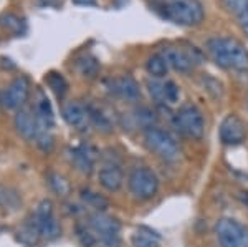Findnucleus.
Instances as JSON below:
<instances>
[{
    "instance_id": "obj_1",
    "label": "nucleus",
    "mask_w": 248,
    "mask_h": 247,
    "mask_svg": "<svg viewBox=\"0 0 248 247\" xmlns=\"http://www.w3.org/2000/svg\"><path fill=\"white\" fill-rule=\"evenodd\" d=\"M205 50L220 68L248 70V50L237 38L212 37L207 40Z\"/></svg>"
},
{
    "instance_id": "obj_2",
    "label": "nucleus",
    "mask_w": 248,
    "mask_h": 247,
    "mask_svg": "<svg viewBox=\"0 0 248 247\" xmlns=\"http://www.w3.org/2000/svg\"><path fill=\"white\" fill-rule=\"evenodd\" d=\"M162 15L175 25L195 27L202 23L205 10L199 0H172L162 5Z\"/></svg>"
},
{
    "instance_id": "obj_3",
    "label": "nucleus",
    "mask_w": 248,
    "mask_h": 247,
    "mask_svg": "<svg viewBox=\"0 0 248 247\" xmlns=\"http://www.w3.org/2000/svg\"><path fill=\"white\" fill-rule=\"evenodd\" d=\"M144 143L147 149L155 154L164 163H175L181 158V148H179L175 138L169 131L161 130L157 126L144 131Z\"/></svg>"
},
{
    "instance_id": "obj_4",
    "label": "nucleus",
    "mask_w": 248,
    "mask_h": 247,
    "mask_svg": "<svg viewBox=\"0 0 248 247\" xmlns=\"http://www.w3.org/2000/svg\"><path fill=\"white\" fill-rule=\"evenodd\" d=\"M161 182L157 174L147 166H136L127 176V189L138 201H151L159 193Z\"/></svg>"
},
{
    "instance_id": "obj_5",
    "label": "nucleus",
    "mask_w": 248,
    "mask_h": 247,
    "mask_svg": "<svg viewBox=\"0 0 248 247\" xmlns=\"http://www.w3.org/2000/svg\"><path fill=\"white\" fill-rule=\"evenodd\" d=\"M88 226L94 232L101 247L121 246V222L105 213H93L88 217Z\"/></svg>"
},
{
    "instance_id": "obj_6",
    "label": "nucleus",
    "mask_w": 248,
    "mask_h": 247,
    "mask_svg": "<svg viewBox=\"0 0 248 247\" xmlns=\"http://www.w3.org/2000/svg\"><path fill=\"white\" fill-rule=\"evenodd\" d=\"M174 123L177 126V130L182 134H186L187 138L192 139H202L203 133H205V119H203L202 111L192 103L182 105L177 110L174 116Z\"/></svg>"
},
{
    "instance_id": "obj_7",
    "label": "nucleus",
    "mask_w": 248,
    "mask_h": 247,
    "mask_svg": "<svg viewBox=\"0 0 248 247\" xmlns=\"http://www.w3.org/2000/svg\"><path fill=\"white\" fill-rule=\"evenodd\" d=\"M214 232L220 247H248V228L233 217H220Z\"/></svg>"
},
{
    "instance_id": "obj_8",
    "label": "nucleus",
    "mask_w": 248,
    "mask_h": 247,
    "mask_svg": "<svg viewBox=\"0 0 248 247\" xmlns=\"http://www.w3.org/2000/svg\"><path fill=\"white\" fill-rule=\"evenodd\" d=\"M161 55L167 62V65L179 73H190L194 66L202 62V53L195 47L184 49V47L167 45L161 50Z\"/></svg>"
},
{
    "instance_id": "obj_9",
    "label": "nucleus",
    "mask_w": 248,
    "mask_h": 247,
    "mask_svg": "<svg viewBox=\"0 0 248 247\" xmlns=\"http://www.w3.org/2000/svg\"><path fill=\"white\" fill-rule=\"evenodd\" d=\"M31 226L38 232L40 237L46 239V241H53L62 234V226L55 217L53 204L48 199H43L37 206L33 216H31Z\"/></svg>"
},
{
    "instance_id": "obj_10",
    "label": "nucleus",
    "mask_w": 248,
    "mask_h": 247,
    "mask_svg": "<svg viewBox=\"0 0 248 247\" xmlns=\"http://www.w3.org/2000/svg\"><path fill=\"white\" fill-rule=\"evenodd\" d=\"M220 141L227 146H238L247 139V126L243 119L237 116L235 113L227 115L222 119L218 128Z\"/></svg>"
},
{
    "instance_id": "obj_11",
    "label": "nucleus",
    "mask_w": 248,
    "mask_h": 247,
    "mask_svg": "<svg viewBox=\"0 0 248 247\" xmlns=\"http://www.w3.org/2000/svg\"><path fill=\"white\" fill-rule=\"evenodd\" d=\"M30 93V82L27 77H17L3 93V105L10 110H18L25 105Z\"/></svg>"
},
{
    "instance_id": "obj_12",
    "label": "nucleus",
    "mask_w": 248,
    "mask_h": 247,
    "mask_svg": "<svg viewBox=\"0 0 248 247\" xmlns=\"http://www.w3.org/2000/svg\"><path fill=\"white\" fill-rule=\"evenodd\" d=\"M98 182L103 189L118 193L124 184V171L118 163H106L98 171Z\"/></svg>"
},
{
    "instance_id": "obj_13",
    "label": "nucleus",
    "mask_w": 248,
    "mask_h": 247,
    "mask_svg": "<svg viewBox=\"0 0 248 247\" xmlns=\"http://www.w3.org/2000/svg\"><path fill=\"white\" fill-rule=\"evenodd\" d=\"M63 118L71 128L78 130V131H85L90 126V113H88V108L81 105L78 101H68L62 110Z\"/></svg>"
},
{
    "instance_id": "obj_14",
    "label": "nucleus",
    "mask_w": 248,
    "mask_h": 247,
    "mask_svg": "<svg viewBox=\"0 0 248 247\" xmlns=\"http://www.w3.org/2000/svg\"><path fill=\"white\" fill-rule=\"evenodd\" d=\"M109 90L113 95H116L121 99H126V101H136L141 97V90H139L138 82L133 77H129V75H123L119 78H114L111 82Z\"/></svg>"
},
{
    "instance_id": "obj_15",
    "label": "nucleus",
    "mask_w": 248,
    "mask_h": 247,
    "mask_svg": "<svg viewBox=\"0 0 248 247\" xmlns=\"http://www.w3.org/2000/svg\"><path fill=\"white\" fill-rule=\"evenodd\" d=\"M70 161L73 163V166L79 173L83 174H91L94 169L96 163V151L91 146H78V148L70 149Z\"/></svg>"
},
{
    "instance_id": "obj_16",
    "label": "nucleus",
    "mask_w": 248,
    "mask_h": 247,
    "mask_svg": "<svg viewBox=\"0 0 248 247\" xmlns=\"http://www.w3.org/2000/svg\"><path fill=\"white\" fill-rule=\"evenodd\" d=\"M133 247H161V236L147 226H139L131 234Z\"/></svg>"
},
{
    "instance_id": "obj_17",
    "label": "nucleus",
    "mask_w": 248,
    "mask_h": 247,
    "mask_svg": "<svg viewBox=\"0 0 248 247\" xmlns=\"http://www.w3.org/2000/svg\"><path fill=\"white\" fill-rule=\"evenodd\" d=\"M75 66H77L78 73L85 78H94L99 73V70H101L98 58H94L90 53H85L75 60Z\"/></svg>"
},
{
    "instance_id": "obj_18",
    "label": "nucleus",
    "mask_w": 248,
    "mask_h": 247,
    "mask_svg": "<svg viewBox=\"0 0 248 247\" xmlns=\"http://www.w3.org/2000/svg\"><path fill=\"white\" fill-rule=\"evenodd\" d=\"M33 111H35V115L38 116L40 121H42L46 128H50V126L53 125V121H55L53 108H51V103L48 101V98L45 97V95L40 93L37 103H35V110Z\"/></svg>"
},
{
    "instance_id": "obj_19",
    "label": "nucleus",
    "mask_w": 248,
    "mask_h": 247,
    "mask_svg": "<svg viewBox=\"0 0 248 247\" xmlns=\"http://www.w3.org/2000/svg\"><path fill=\"white\" fill-rule=\"evenodd\" d=\"M146 70L153 78L161 80V78L166 77L167 71H169V65H167V62L164 60V57L161 53H154V55H151V57L147 58Z\"/></svg>"
},
{
    "instance_id": "obj_20",
    "label": "nucleus",
    "mask_w": 248,
    "mask_h": 247,
    "mask_svg": "<svg viewBox=\"0 0 248 247\" xmlns=\"http://www.w3.org/2000/svg\"><path fill=\"white\" fill-rule=\"evenodd\" d=\"M81 199L88 208H93L96 213H103V211L108 208V204H109L106 198H103L99 193H94V191H91V189H83Z\"/></svg>"
},
{
    "instance_id": "obj_21",
    "label": "nucleus",
    "mask_w": 248,
    "mask_h": 247,
    "mask_svg": "<svg viewBox=\"0 0 248 247\" xmlns=\"http://www.w3.org/2000/svg\"><path fill=\"white\" fill-rule=\"evenodd\" d=\"M45 82H46V85L50 86V90L53 91L58 98L65 97V93L68 91V83L62 73H58V71H50V73L46 75Z\"/></svg>"
},
{
    "instance_id": "obj_22",
    "label": "nucleus",
    "mask_w": 248,
    "mask_h": 247,
    "mask_svg": "<svg viewBox=\"0 0 248 247\" xmlns=\"http://www.w3.org/2000/svg\"><path fill=\"white\" fill-rule=\"evenodd\" d=\"M48 184H50V188L53 189V193L58 194V196L65 198L70 194V182H68L66 178L62 176V174L50 173L48 174Z\"/></svg>"
},
{
    "instance_id": "obj_23",
    "label": "nucleus",
    "mask_w": 248,
    "mask_h": 247,
    "mask_svg": "<svg viewBox=\"0 0 248 247\" xmlns=\"http://www.w3.org/2000/svg\"><path fill=\"white\" fill-rule=\"evenodd\" d=\"M0 25H2L3 29L10 30L12 33H15V35H22L23 32H25L23 22L14 14H3L2 17H0Z\"/></svg>"
},
{
    "instance_id": "obj_24",
    "label": "nucleus",
    "mask_w": 248,
    "mask_h": 247,
    "mask_svg": "<svg viewBox=\"0 0 248 247\" xmlns=\"http://www.w3.org/2000/svg\"><path fill=\"white\" fill-rule=\"evenodd\" d=\"M134 119L139 126H142L144 131L155 126V113L151 108H139L136 110Z\"/></svg>"
},
{
    "instance_id": "obj_25",
    "label": "nucleus",
    "mask_w": 248,
    "mask_h": 247,
    "mask_svg": "<svg viewBox=\"0 0 248 247\" xmlns=\"http://www.w3.org/2000/svg\"><path fill=\"white\" fill-rule=\"evenodd\" d=\"M77 237L83 247H94L98 244V239H96L94 232L91 231L90 226H81V224L77 226Z\"/></svg>"
},
{
    "instance_id": "obj_26",
    "label": "nucleus",
    "mask_w": 248,
    "mask_h": 247,
    "mask_svg": "<svg viewBox=\"0 0 248 247\" xmlns=\"http://www.w3.org/2000/svg\"><path fill=\"white\" fill-rule=\"evenodd\" d=\"M164 98H166V103L169 105H174V103L179 101L181 98V88L175 82L172 80H166L164 82Z\"/></svg>"
},
{
    "instance_id": "obj_27",
    "label": "nucleus",
    "mask_w": 248,
    "mask_h": 247,
    "mask_svg": "<svg viewBox=\"0 0 248 247\" xmlns=\"http://www.w3.org/2000/svg\"><path fill=\"white\" fill-rule=\"evenodd\" d=\"M88 113H90L91 123H94V125L98 126V130L105 131V133H109V131H111V123H109V119L106 118V115H103L101 111L91 108V106L88 108Z\"/></svg>"
},
{
    "instance_id": "obj_28",
    "label": "nucleus",
    "mask_w": 248,
    "mask_h": 247,
    "mask_svg": "<svg viewBox=\"0 0 248 247\" xmlns=\"http://www.w3.org/2000/svg\"><path fill=\"white\" fill-rule=\"evenodd\" d=\"M147 90H149L151 97L155 103H166V98H164V82L154 78L147 82Z\"/></svg>"
},
{
    "instance_id": "obj_29",
    "label": "nucleus",
    "mask_w": 248,
    "mask_h": 247,
    "mask_svg": "<svg viewBox=\"0 0 248 247\" xmlns=\"http://www.w3.org/2000/svg\"><path fill=\"white\" fill-rule=\"evenodd\" d=\"M229 14L232 15H242L248 9V0H220Z\"/></svg>"
},
{
    "instance_id": "obj_30",
    "label": "nucleus",
    "mask_w": 248,
    "mask_h": 247,
    "mask_svg": "<svg viewBox=\"0 0 248 247\" xmlns=\"http://www.w3.org/2000/svg\"><path fill=\"white\" fill-rule=\"evenodd\" d=\"M238 23H240V29L243 30V33L248 37V9L242 15H238Z\"/></svg>"
},
{
    "instance_id": "obj_31",
    "label": "nucleus",
    "mask_w": 248,
    "mask_h": 247,
    "mask_svg": "<svg viewBox=\"0 0 248 247\" xmlns=\"http://www.w3.org/2000/svg\"><path fill=\"white\" fill-rule=\"evenodd\" d=\"M73 3H77V5H85V7H94L96 0H73Z\"/></svg>"
},
{
    "instance_id": "obj_32",
    "label": "nucleus",
    "mask_w": 248,
    "mask_h": 247,
    "mask_svg": "<svg viewBox=\"0 0 248 247\" xmlns=\"http://www.w3.org/2000/svg\"><path fill=\"white\" fill-rule=\"evenodd\" d=\"M161 2H164V3H166V2H172V0H161Z\"/></svg>"
}]
</instances>
